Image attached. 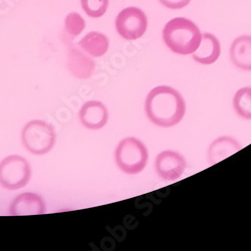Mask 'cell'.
Wrapping results in <instances>:
<instances>
[{"mask_svg":"<svg viewBox=\"0 0 251 251\" xmlns=\"http://www.w3.org/2000/svg\"><path fill=\"white\" fill-rule=\"evenodd\" d=\"M22 141L29 153L38 156L46 155L54 147L56 132L51 124L43 120H33L24 127Z\"/></svg>","mask_w":251,"mask_h":251,"instance_id":"cell-4","label":"cell"},{"mask_svg":"<svg viewBox=\"0 0 251 251\" xmlns=\"http://www.w3.org/2000/svg\"><path fill=\"white\" fill-rule=\"evenodd\" d=\"M86 28V22L83 17L77 12H71L65 20V29L70 37L78 36Z\"/></svg>","mask_w":251,"mask_h":251,"instance_id":"cell-16","label":"cell"},{"mask_svg":"<svg viewBox=\"0 0 251 251\" xmlns=\"http://www.w3.org/2000/svg\"><path fill=\"white\" fill-rule=\"evenodd\" d=\"M230 59L239 70L251 72V35H241L230 47Z\"/></svg>","mask_w":251,"mask_h":251,"instance_id":"cell-13","label":"cell"},{"mask_svg":"<svg viewBox=\"0 0 251 251\" xmlns=\"http://www.w3.org/2000/svg\"><path fill=\"white\" fill-rule=\"evenodd\" d=\"M221 54V45L219 39L212 33L202 34L198 49L192 53L193 59L198 64L209 66L216 62Z\"/></svg>","mask_w":251,"mask_h":251,"instance_id":"cell-10","label":"cell"},{"mask_svg":"<svg viewBox=\"0 0 251 251\" xmlns=\"http://www.w3.org/2000/svg\"><path fill=\"white\" fill-rule=\"evenodd\" d=\"M145 112L157 127L172 128L183 120L186 102L182 95L172 87L158 86L146 98Z\"/></svg>","mask_w":251,"mask_h":251,"instance_id":"cell-1","label":"cell"},{"mask_svg":"<svg viewBox=\"0 0 251 251\" xmlns=\"http://www.w3.org/2000/svg\"><path fill=\"white\" fill-rule=\"evenodd\" d=\"M233 108L241 119L251 121V87H244L236 92Z\"/></svg>","mask_w":251,"mask_h":251,"instance_id":"cell-15","label":"cell"},{"mask_svg":"<svg viewBox=\"0 0 251 251\" xmlns=\"http://www.w3.org/2000/svg\"><path fill=\"white\" fill-rule=\"evenodd\" d=\"M80 49L92 57H100L107 53L110 41L107 35L99 31H91L83 36L78 43Z\"/></svg>","mask_w":251,"mask_h":251,"instance_id":"cell-14","label":"cell"},{"mask_svg":"<svg viewBox=\"0 0 251 251\" xmlns=\"http://www.w3.org/2000/svg\"><path fill=\"white\" fill-rule=\"evenodd\" d=\"M116 29L126 40L141 38L148 28V17L139 7L129 6L119 12L116 18Z\"/></svg>","mask_w":251,"mask_h":251,"instance_id":"cell-6","label":"cell"},{"mask_svg":"<svg viewBox=\"0 0 251 251\" xmlns=\"http://www.w3.org/2000/svg\"><path fill=\"white\" fill-rule=\"evenodd\" d=\"M110 0H80L81 7L90 17L100 18L106 14Z\"/></svg>","mask_w":251,"mask_h":251,"instance_id":"cell-17","label":"cell"},{"mask_svg":"<svg viewBox=\"0 0 251 251\" xmlns=\"http://www.w3.org/2000/svg\"><path fill=\"white\" fill-rule=\"evenodd\" d=\"M67 67L75 77L87 79L92 76L96 64L90 55L83 53L76 48H71L68 53Z\"/></svg>","mask_w":251,"mask_h":251,"instance_id":"cell-11","label":"cell"},{"mask_svg":"<svg viewBox=\"0 0 251 251\" xmlns=\"http://www.w3.org/2000/svg\"><path fill=\"white\" fill-rule=\"evenodd\" d=\"M28 161L19 155H10L0 162V186L7 190H18L25 187L31 178Z\"/></svg>","mask_w":251,"mask_h":251,"instance_id":"cell-5","label":"cell"},{"mask_svg":"<svg viewBox=\"0 0 251 251\" xmlns=\"http://www.w3.org/2000/svg\"><path fill=\"white\" fill-rule=\"evenodd\" d=\"M162 35L167 48L180 55L192 54L198 49L202 38L196 24L185 17H175L167 23Z\"/></svg>","mask_w":251,"mask_h":251,"instance_id":"cell-2","label":"cell"},{"mask_svg":"<svg viewBox=\"0 0 251 251\" xmlns=\"http://www.w3.org/2000/svg\"><path fill=\"white\" fill-rule=\"evenodd\" d=\"M80 124L89 130H100L109 121V111L100 100H89L78 112Z\"/></svg>","mask_w":251,"mask_h":251,"instance_id":"cell-8","label":"cell"},{"mask_svg":"<svg viewBox=\"0 0 251 251\" xmlns=\"http://www.w3.org/2000/svg\"><path fill=\"white\" fill-rule=\"evenodd\" d=\"M186 167L183 155L173 150L161 152L155 161L156 173L164 181H176L183 175Z\"/></svg>","mask_w":251,"mask_h":251,"instance_id":"cell-7","label":"cell"},{"mask_svg":"<svg viewBox=\"0 0 251 251\" xmlns=\"http://www.w3.org/2000/svg\"><path fill=\"white\" fill-rule=\"evenodd\" d=\"M149 159L148 149L145 144L135 138L122 140L115 151V161L118 168L128 175H137L147 166Z\"/></svg>","mask_w":251,"mask_h":251,"instance_id":"cell-3","label":"cell"},{"mask_svg":"<svg viewBox=\"0 0 251 251\" xmlns=\"http://www.w3.org/2000/svg\"><path fill=\"white\" fill-rule=\"evenodd\" d=\"M46 202L37 193L25 192L18 195L10 205L9 213L13 216L38 215L46 213Z\"/></svg>","mask_w":251,"mask_h":251,"instance_id":"cell-9","label":"cell"},{"mask_svg":"<svg viewBox=\"0 0 251 251\" xmlns=\"http://www.w3.org/2000/svg\"><path fill=\"white\" fill-rule=\"evenodd\" d=\"M240 143L229 136H222L214 140L208 149L207 159L210 165H215L237 153L241 149Z\"/></svg>","mask_w":251,"mask_h":251,"instance_id":"cell-12","label":"cell"},{"mask_svg":"<svg viewBox=\"0 0 251 251\" xmlns=\"http://www.w3.org/2000/svg\"><path fill=\"white\" fill-rule=\"evenodd\" d=\"M159 2L166 8L177 10L186 7L191 2V0H159Z\"/></svg>","mask_w":251,"mask_h":251,"instance_id":"cell-18","label":"cell"}]
</instances>
